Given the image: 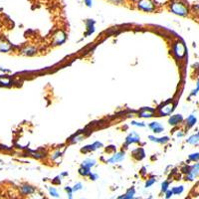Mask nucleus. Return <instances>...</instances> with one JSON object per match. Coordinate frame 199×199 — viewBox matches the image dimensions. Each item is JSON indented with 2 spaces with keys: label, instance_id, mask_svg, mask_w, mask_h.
Listing matches in <instances>:
<instances>
[{
  "label": "nucleus",
  "instance_id": "f8f14e48",
  "mask_svg": "<svg viewBox=\"0 0 199 199\" xmlns=\"http://www.w3.org/2000/svg\"><path fill=\"white\" fill-rule=\"evenodd\" d=\"M183 121V116L181 115H173L170 116V118L168 119V124L170 126H177V124H181Z\"/></svg>",
  "mask_w": 199,
  "mask_h": 199
},
{
  "label": "nucleus",
  "instance_id": "bb28decb",
  "mask_svg": "<svg viewBox=\"0 0 199 199\" xmlns=\"http://www.w3.org/2000/svg\"><path fill=\"white\" fill-rule=\"evenodd\" d=\"M81 189H83V184H82L81 182H78V183H76L75 185H74V186L72 187L73 193H74V192H77V191H79V190H81Z\"/></svg>",
  "mask_w": 199,
  "mask_h": 199
},
{
  "label": "nucleus",
  "instance_id": "a878e982",
  "mask_svg": "<svg viewBox=\"0 0 199 199\" xmlns=\"http://www.w3.org/2000/svg\"><path fill=\"white\" fill-rule=\"evenodd\" d=\"M35 53H36V49L34 47H29V48H27L26 50H24V54H26V55H29V56L34 55Z\"/></svg>",
  "mask_w": 199,
  "mask_h": 199
},
{
  "label": "nucleus",
  "instance_id": "f03ea898",
  "mask_svg": "<svg viewBox=\"0 0 199 199\" xmlns=\"http://www.w3.org/2000/svg\"><path fill=\"white\" fill-rule=\"evenodd\" d=\"M175 109V104L173 103H165L162 106L158 108V113L161 116H169L173 113V110Z\"/></svg>",
  "mask_w": 199,
  "mask_h": 199
},
{
  "label": "nucleus",
  "instance_id": "72a5a7b5",
  "mask_svg": "<svg viewBox=\"0 0 199 199\" xmlns=\"http://www.w3.org/2000/svg\"><path fill=\"white\" fill-rule=\"evenodd\" d=\"M68 198H69V199H74L73 198V192H69V193H68Z\"/></svg>",
  "mask_w": 199,
  "mask_h": 199
},
{
  "label": "nucleus",
  "instance_id": "9d476101",
  "mask_svg": "<svg viewBox=\"0 0 199 199\" xmlns=\"http://www.w3.org/2000/svg\"><path fill=\"white\" fill-rule=\"evenodd\" d=\"M154 116V110L150 108H143L140 110V112L138 113V116L139 118H144V119H149V118H152Z\"/></svg>",
  "mask_w": 199,
  "mask_h": 199
},
{
  "label": "nucleus",
  "instance_id": "393cba45",
  "mask_svg": "<svg viewBox=\"0 0 199 199\" xmlns=\"http://www.w3.org/2000/svg\"><path fill=\"white\" fill-rule=\"evenodd\" d=\"M155 181H156V179H155V178H153V177L149 178V179H147L146 182V184H144V187H146V188H149V187H150V186L153 185V184L155 183Z\"/></svg>",
  "mask_w": 199,
  "mask_h": 199
},
{
  "label": "nucleus",
  "instance_id": "0eeeda50",
  "mask_svg": "<svg viewBox=\"0 0 199 199\" xmlns=\"http://www.w3.org/2000/svg\"><path fill=\"white\" fill-rule=\"evenodd\" d=\"M140 141V136H139L135 132H132L129 133V135L126 138V146H129L132 143H138Z\"/></svg>",
  "mask_w": 199,
  "mask_h": 199
},
{
  "label": "nucleus",
  "instance_id": "6e6552de",
  "mask_svg": "<svg viewBox=\"0 0 199 199\" xmlns=\"http://www.w3.org/2000/svg\"><path fill=\"white\" fill-rule=\"evenodd\" d=\"M104 144L102 143H100V141H96V143H94L93 144H89V146H86L84 147V149H81V152H84V153H87V152H90V151H94V150H97L99 149H101V147H103Z\"/></svg>",
  "mask_w": 199,
  "mask_h": 199
},
{
  "label": "nucleus",
  "instance_id": "1a4fd4ad",
  "mask_svg": "<svg viewBox=\"0 0 199 199\" xmlns=\"http://www.w3.org/2000/svg\"><path fill=\"white\" fill-rule=\"evenodd\" d=\"M66 41V34L63 31H58L54 35V45H62Z\"/></svg>",
  "mask_w": 199,
  "mask_h": 199
},
{
  "label": "nucleus",
  "instance_id": "7c9ffc66",
  "mask_svg": "<svg viewBox=\"0 0 199 199\" xmlns=\"http://www.w3.org/2000/svg\"><path fill=\"white\" fill-rule=\"evenodd\" d=\"M89 177H90L91 180H94V181H95V180H97V179L99 178V176H98V174H97V173H93V172H92V173H91V174H90Z\"/></svg>",
  "mask_w": 199,
  "mask_h": 199
},
{
  "label": "nucleus",
  "instance_id": "5701e85b",
  "mask_svg": "<svg viewBox=\"0 0 199 199\" xmlns=\"http://www.w3.org/2000/svg\"><path fill=\"white\" fill-rule=\"evenodd\" d=\"M188 160H190V161H199V152H195V153H191V154H189Z\"/></svg>",
  "mask_w": 199,
  "mask_h": 199
},
{
  "label": "nucleus",
  "instance_id": "6ab92c4d",
  "mask_svg": "<svg viewBox=\"0 0 199 199\" xmlns=\"http://www.w3.org/2000/svg\"><path fill=\"white\" fill-rule=\"evenodd\" d=\"M79 173L82 176H90L92 171H91V168H88V167H85V166H81L79 169Z\"/></svg>",
  "mask_w": 199,
  "mask_h": 199
},
{
  "label": "nucleus",
  "instance_id": "c756f323",
  "mask_svg": "<svg viewBox=\"0 0 199 199\" xmlns=\"http://www.w3.org/2000/svg\"><path fill=\"white\" fill-rule=\"evenodd\" d=\"M61 154H62V151H60V150H57L55 153H53V154H52V156H51V159H52V160H55L56 158H58L59 156H61Z\"/></svg>",
  "mask_w": 199,
  "mask_h": 199
},
{
  "label": "nucleus",
  "instance_id": "b1692460",
  "mask_svg": "<svg viewBox=\"0 0 199 199\" xmlns=\"http://www.w3.org/2000/svg\"><path fill=\"white\" fill-rule=\"evenodd\" d=\"M168 187H169V181H163L162 183H161V188H160V190H161V192H164L165 193L167 190H168Z\"/></svg>",
  "mask_w": 199,
  "mask_h": 199
},
{
  "label": "nucleus",
  "instance_id": "f257e3e1",
  "mask_svg": "<svg viewBox=\"0 0 199 199\" xmlns=\"http://www.w3.org/2000/svg\"><path fill=\"white\" fill-rule=\"evenodd\" d=\"M170 9H171V11L174 14H177V15H180V16H185L187 12H188L187 7L184 4L180 3V2H174V3H172Z\"/></svg>",
  "mask_w": 199,
  "mask_h": 199
},
{
  "label": "nucleus",
  "instance_id": "f3484780",
  "mask_svg": "<svg viewBox=\"0 0 199 199\" xmlns=\"http://www.w3.org/2000/svg\"><path fill=\"white\" fill-rule=\"evenodd\" d=\"M186 141L189 144H192V146H197V144H199V132L196 133V135H191L190 138H188V139H187Z\"/></svg>",
  "mask_w": 199,
  "mask_h": 199
},
{
  "label": "nucleus",
  "instance_id": "4468645a",
  "mask_svg": "<svg viewBox=\"0 0 199 199\" xmlns=\"http://www.w3.org/2000/svg\"><path fill=\"white\" fill-rule=\"evenodd\" d=\"M196 123H197V119H196V116L194 115H190L188 118L185 119V124L187 129H190V127H194Z\"/></svg>",
  "mask_w": 199,
  "mask_h": 199
},
{
  "label": "nucleus",
  "instance_id": "2eb2a0df",
  "mask_svg": "<svg viewBox=\"0 0 199 199\" xmlns=\"http://www.w3.org/2000/svg\"><path fill=\"white\" fill-rule=\"evenodd\" d=\"M135 187H132V188L127 189V191L124 195L119 196V199H132L135 197Z\"/></svg>",
  "mask_w": 199,
  "mask_h": 199
},
{
  "label": "nucleus",
  "instance_id": "4be33fe9",
  "mask_svg": "<svg viewBox=\"0 0 199 199\" xmlns=\"http://www.w3.org/2000/svg\"><path fill=\"white\" fill-rule=\"evenodd\" d=\"M172 190V193L174 195H179V194H181L183 191H184V188H183V186H175V187H173V188L171 189Z\"/></svg>",
  "mask_w": 199,
  "mask_h": 199
},
{
  "label": "nucleus",
  "instance_id": "a211bd4d",
  "mask_svg": "<svg viewBox=\"0 0 199 199\" xmlns=\"http://www.w3.org/2000/svg\"><path fill=\"white\" fill-rule=\"evenodd\" d=\"M21 192L23 193V194H32V193L35 192V188H34L33 186L31 185H23L21 186Z\"/></svg>",
  "mask_w": 199,
  "mask_h": 199
},
{
  "label": "nucleus",
  "instance_id": "39448f33",
  "mask_svg": "<svg viewBox=\"0 0 199 199\" xmlns=\"http://www.w3.org/2000/svg\"><path fill=\"white\" fill-rule=\"evenodd\" d=\"M124 159V151H119V152H116L112 157L108 158L107 163L115 164V163L121 162V161H123Z\"/></svg>",
  "mask_w": 199,
  "mask_h": 199
},
{
  "label": "nucleus",
  "instance_id": "20e7f679",
  "mask_svg": "<svg viewBox=\"0 0 199 199\" xmlns=\"http://www.w3.org/2000/svg\"><path fill=\"white\" fill-rule=\"evenodd\" d=\"M138 7L141 10L146 11V12H151L154 10V5L150 0H140L138 2Z\"/></svg>",
  "mask_w": 199,
  "mask_h": 199
},
{
  "label": "nucleus",
  "instance_id": "cd10ccee",
  "mask_svg": "<svg viewBox=\"0 0 199 199\" xmlns=\"http://www.w3.org/2000/svg\"><path fill=\"white\" fill-rule=\"evenodd\" d=\"M132 126H135V127H146V124L144 123H141V121H132Z\"/></svg>",
  "mask_w": 199,
  "mask_h": 199
},
{
  "label": "nucleus",
  "instance_id": "c9c22d12",
  "mask_svg": "<svg viewBox=\"0 0 199 199\" xmlns=\"http://www.w3.org/2000/svg\"><path fill=\"white\" fill-rule=\"evenodd\" d=\"M132 199H140V198H138V197H133Z\"/></svg>",
  "mask_w": 199,
  "mask_h": 199
},
{
  "label": "nucleus",
  "instance_id": "7ed1b4c3",
  "mask_svg": "<svg viewBox=\"0 0 199 199\" xmlns=\"http://www.w3.org/2000/svg\"><path fill=\"white\" fill-rule=\"evenodd\" d=\"M199 176V162L193 164L188 168V171L186 173V180L192 181Z\"/></svg>",
  "mask_w": 199,
  "mask_h": 199
},
{
  "label": "nucleus",
  "instance_id": "dca6fc26",
  "mask_svg": "<svg viewBox=\"0 0 199 199\" xmlns=\"http://www.w3.org/2000/svg\"><path fill=\"white\" fill-rule=\"evenodd\" d=\"M97 164V161L95 159H92V158H87L85 159V160L82 162L81 166H85V167H88V168H92Z\"/></svg>",
  "mask_w": 199,
  "mask_h": 199
},
{
  "label": "nucleus",
  "instance_id": "412c9836",
  "mask_svg": "<svg viewBox=\"0 0 199 199\" xmlns=\"http://www.w3.org/2000/svg\"><path fill=\"white\" fill-rule=\"evenodd\" d=\"M48 191H49V194L52 196V197H55V198L59 197V193H58V191H57V189L55 188V187L49 186L48 187Z\"/></svg>",
  "mask_w": 199,
  "mask_h": 199
},
{
  "label": "nucleus",
  "instance_id": "ddd939ff",
  "mask_svg": "<svg viewBox=\"0 0 199 199\" xmlns=\"http://www.w3.org/2000/svg\"><path fill=\"white\" fill-rule=\"evenodd\" d=\"M149 140L152 141V143H159V144H165L166 143H168L169 141V138L168 136H162V138H156L154 135H149Z\"/></svg>",
  "mask_w": 199,
  "mask_h": 199
},
{
  "label": "nucleus",
  "instance_id": "473e14b6",
  "mask_svg": "<svg viewBox=\"0 0 199 199\" xmlns=\"http://www.w3.org/2000/svg\"><path fill=\"white\" fill-rule=\"evenodd\" d=\"M109 1L113 2V3H115V4H121V3H123L124 0H109Z\"/></svg>",
  "mask_w": 199,
  "mask_h": 199
},
{
  "label": "nucleus",
  "instance_id": "f704fd0d",
  "mask_svg": "<svg viewBox=\"0 0 199 199\" xmlns=\"http://www.w3.org/2000/svg\"><path fill=\"white\" fill-rule=\"evenodd\" d=\"M85 1H86L88 6H91V5H92V1H91V0H85Z\"/></svg>",
  "mask_w": 199,
  "mask_h": 199
},
{
  "label": "nucleus",
  "instance_id": "2f4dec72",
  "mask_svg": "<svg viewBox=\"0 0 199 199\" xmlns=\"http://www.w3.org/2000/svg\"><path fill=\"white\" fill-rule=\"evenodd\" d=\"M173 195V193H172V190H170V189H168L167 191L165 192V198L166 199H169V198H171V196Z\"/></svg>",
  "mask_w": 199,
  "mask_h": 199
},
{
  "label": "nucleus",
  "instance_id": "c85d7f7f",
  "mask_svg": "<svg viewBox=\"0 0 199 199\" xmlns=\"http://www.w3.org/2000/svg\"><path fill=\"white\" fill-rule=\"evenodd\" d=\"M198 92H199V80L197 81V83H196V88L192 91V93L190 94V96H191V97L196 96V95H197V94H198Z\"/></svg>",
  "mask_w": 199,
  "mask_h": 199
},
{
  "label": "nucleus",
  "instance_id": "9b49d317",
  "mask_svg": "<svg viewBox=\"0 0 199 199\" xmlns=\"http://www.w3.org/2000/svg\"><path fill=\"white\" fill-rule=\"evenodd\" d=\"M149 127L154 133H161L164 130V127L158 121H152L149 124Z\"/></svg>",
  "mask_w": 199,
  "mask_h": 199
},
{
  "label": "nucleus",
  "instance_id": "aec40b11",
  "mask_svg": "<svg viewBox=\"0 0 199 199\" xmlns=\"http://www.w3.org/2000/svg\"><path fill=\"white\" fill-rule=\"evenodd\" d=\"M84 138H85V135H83V133H77L75 136H73V138H71V143H80L82 139H84Z\"/></svg>",
  "mask_w": 199,
  "mask_h": 199
},
{
  "label": "nucleus",
  "instance_id": "423d86ee",
  "mask_svg": "<svg viewBox=\"0 0 199 199\" xmlns=\"http://www.w3.org/2000/svg\"><path fill=\"white\" fill-rule=\"evenodd\" d=\"M173 53H174L175 56L178 57V58H182V57L185 55V46H184L181 42H177V43L174 44V46H173Z\"/></svg>",
  "mask_w": 199,
  "mask_h": 199
}]
</instances>
